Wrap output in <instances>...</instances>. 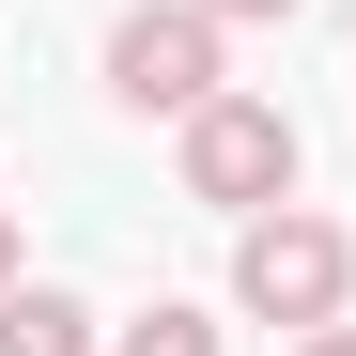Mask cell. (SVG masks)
Here are the masks:
<instances>
[{
  "label": "cell",
  "instance_id": "obj_1",
  "mask_svg": "<svg viewBox=\"0 0 356 356\" xmlns=\"http://www.w3.org/2000/svg\"><path fill=\"white\" fill-rule=\"evenodd\" d=\"M341 294H356V232L310 217V202H264V217H232V310L248 325H341Z\"/></svg>",
  "mask_w": 356,
  "mask_h": 356
},
{
  "label": "cell",
  "instance_id": "obj_2",
  "mask_svg": "<svg viewBox=\"0 0 356 356\" xmlns=\"http://www.w3.org/2000/svg\"><path fill=\"white\" fill-rule=\"evenodd\" d=\"M170 170H186V202L264 217V202H294V108H279V93H202Z\"/></svg>",
  "mask_w": 356,
  "mask_h": 356
},
{
  "label": "cell",
  "instance_id": "obj_3",
  "mask_svg": "<svg viewBox=\"0 0 356 356\" xmlns=\"http://www.w3.org/2000/svg\"><path fill=\"white\" fill-rule=\"evenodd\" d=\"M202 93H232L217 78V16H202V0H124V16H108V108L186 124Z\"/></svg>",
  "mask_w": 356,
  "mask_h": 356
},
{
  "label": "cell",
  "instance_id": "obj_4",
  "mask_svg": "<svg viewBox=\"0 0 356 356\" xmlns=\"http://www.w3.org/2000/svg\"><path fill=\"white\" fill-rule=\"evenodd\" d=\"M0 356H93V310L63 279H16V294H0Z\"/></svg>",
  "mask_w": 356,
  "mask_h": 356
},
{
  "label": "cell",
  "instance_id": "obj_5",
  "mask_svg": "<svg viewBox=\"0 0 356 356\" xmlns=\"http://www.w3.org/2000/svg\"><path fill=\"white\" fill-rule=\"evenodd\" d=\"M124 356H217V325H202V310H186V294H155V310H140V325H124Z\"/></svg>",
  "mask_w": 356,
  "mask_h": 356
},
{
  "label": "cell",
  "instance_id": "obj_6",
  "mask_svg": "<svg viewBox=\"0 0 356 356\" xmlns=\"http://www.w3.org/2000/svg\"><path fill=\"white\" fill-rule=\"evenodd\" d=\"M202 16H217V31H279L294 0H202Z\"/></svg>",
  "mask_w": 356,
  "mask_h": 356
},
{
  "label": "cell",
  "instance_id": "obj_7",
  "mask_svg": "<svg viewBox=\"0 0 356 356\" xmlns=\"http://www.w3.org/2000/svg\"><path fill=\"white\" fill-rule=\"evenodd\" d=\"M294 356H356V325H310V341H294Z\"/></svg>",
  "mask_w": 356,
  "mask_h": 356
},
{
  "label": "cell",
  "instance_id": "obj_8",
  "mask_svg": "<svg viewBox=\"0 0 356 356\" xmlns=\"http://www.w3.org/2000/svg\"><path fill=\"white\" fill-rule=\"evenodd\" d=\"M16 279H31V264H16V217H0V294H16Z\"/></svg>",
  "mask_w": 356,
  "mask_h": 356
}]
</instances>
